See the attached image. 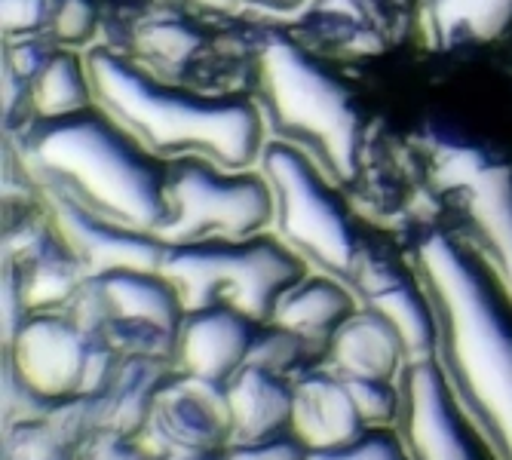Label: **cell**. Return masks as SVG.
Segmentation results:
<instances>
[{"instance_id":"cell-1","label":"cell","mask_w":512,"mask_h":460,"mask_svg":"<svg viewBox=\"0 0 512 460\" xmlns=\"http://www.w3.org/2000/svg\"><path fill=\"white\" fill-rule=\"evenodd\" d=\"M436 316V362L500 460H512V295L488 261L433 221L405 230Z\"/></svg>"},{"instance_id":"cell-2","label":"cell","mask_w":512,"mask_h":460,"mask_svg":"<svg viewBox=\"0 0 512 460\" xmlns=\"http://www.w3.org/2000/svg\"><path fill=\"white\" fill-rule=\"evenodd\" d=\"M16 157L46 191L135 230H154L166 218L169 160L157 157L108 111L34 120L16 145Z\"/></svg>"},{"instance_id":"cell-3","label":"cell","mask_w":512,"mask_h":460,"mask_svg":"<svg viewBox=\"0 0 512 460\" xmlns=\"http://www.w3.org/2000/svg\"><path fill=\"white\" fill-rule=\"evenodd\" d=\"M86 71L96 105L163 160L203 154L224 169H252L264 151V120L255 99L206 96L160 80L138 62L92 46Z\"/></svg>"},{"instance_id":"cell-4","label":"cell","mask_w":512,"mask_h":460,"mask_svg":"<svg viewBox=\"0 0 512 460\" xmlns=\"http://www.w3.org/2000/svg\"><path fill=\"white\" fill-rule=\"evenodd\" d=\"M255 105L264 129L304 151L335 184L359 172L362 117L353 89L319 56L292 40H270L255 56Z\"/></svg>"},{"instance_id":"cell-5","label":"cell","mask_w":512,"mask_h":460,"mask_svg":"<svg viewBox=\"0 0 512 460\" xmlns=\"http://www.w3.org/2000/svg\"><path fill=\"white\" fill-rule=\"evenodd\" d=\"M160 273L175 286L184 310L227 304L255 322H270L276 304L310 273L273 230L243 240L169 243Z\"/></svg>"},{"instance_id":"cell-6","label":"cell","mask_w":512,"mask_h":460,"mask_svg":"<svg viewBox=\"0 0 512 460\" xmlns=\"http://www.w3.org/2000/svg\"><path fill=\"white\" fill-rule=\"evenodd\" d=\"M421 184L427 221L479 252L512 295V157L470 142H433Z\"/></svg>"},{"instance_id":"cell-7","label":"cell","mask_w":512,"mask_h":460,"mask_svg":"<svg viewBox=\"0 0 512 460\" xmlns=\"http://www.w3.org/2000/svg\"><path fill=\"white\" fill-rule=\"evenodd\" d=\"M258 172L273 191V234L301 255L310 270L347 283L368 227L359 221L356 206L341 194V184L304 151L276 138L264 145Z\"/></svg>"},{"instance_id":"cell-8","label":"cell","mask_w":512,"mask_h":460,"mask_svg":"<svg viewBox=\"0 0 512 460\" xmlns=\"http://www.w3.org/2000/svg\"><path fill=\"white\" fill-rule=\"evenodd\" d=\"M273 227V191L255 169H224L203 154L169 160L166 218L157 237L166 243L243 240Z\"/></svg>"},{"instance_id":"cell-9","label":"cell","mask_w":512,"mask_h":460,"mask_svg":"<svg viewBox=\"0 0 512 460\" xmlns=\"http://www.w3.org/2000/svg\"><path fill=\"white\" fill-rule=\"evenodd\" d=\"M65 313L80 326L102 332L120 356L172 362L184 304L160 270L117 267L89 276Z\"/></svg>"},{"instance_id":"cell-10","label":"cell","mask_w":512,"mask_h":460,"mask_svg":"<svg viewBox=\"0 0 512 460\" xmlns=\"http://www.w3.org/2000/svg\"><path fill=\"white\" fill-rule=\"evenodd\" d=\"M10 356L22 378L46 399H71L102 393L120 362V353L105 341L102 332H92L65 313H31L10 347H0Z\"/></svg>"},{"instance_id":"cell-11","label":"cell","mask_w":512,"mask_h":460,"mask_svg":"<svg viewBox=\"0 0 512 460\" xmlns=\"http://www.w3.org/2000/svg\"><path fill=\"white\" fill-rule=\"evenodd\" d=\"M347 286L362 310H371L390 322L408 362L436 356V316L405 243L399 246L387 240L381 227L368 230L362 252L347 276Z\"/></svg>"},{"instance_id":"cell-12","label":"cell","mask_w":512,"mask_h":460,"mask_svg":"<svg viewBox=\"0 0 512 460\" xmlns=\"http://www.w3.org/2000/svg\"><path fill=\"white\" fill-rule=\"evenodd\" d=\"M396 430L411 460H500L454 399L436 356L402 365Z\"/></svg>"},{"instance_id":"cell-13","label":"cell","mask_w":512,"mask_h":460,"mask_svg":"<svg viewBox=\"0 0 512 460\" xmlns=\"http://www.w3.org/2000/svg\"><path fill=\"white\" fill-rule=\"evenodd\" d=\"M142 442L160 454L218 451L230 442V411L224 384L172 372L160 387Z\"/></svg>"},{"instance_id":"cell-14","label":"cell","mask_w":512,"mask_h":460,"mask_svg":"<svg viewBox=\"0 0 512 460\" xmlns=\"http://www.w3.org/2000/svg\"><path fill=\"white\" fill-rule=\"evenodd\" d=\"M46 215L59 230L62 243L80 261L86 276H99L117 267H138V270H160L169 243L157 237L154 230H135L117 224L105 215L89 212L86 206L68 200L59 191L40 188Z\"/></svg>"},{"instance_id":"cell-15","label":"cell","mask_w":512,"mask_h":460,"mask_svg":"<svg viewBox=\"0 0 512 460\" xmlns=\"http://www.w3.org/2000/svg\"><path fill=\"white\" fill-rule=\"evenodd\" d=\"M261 326L264 322H255L227 304L184 310L175 332L172 368L181 375L227 384L230 375L246 365Z\"/></svg>"},{"instance_id":"cell-16","label":"cell","mask_w":512,"mask_h":460,"mask_svg":"<svg viewBox=\"0 0 512 460\" xmlns=\"http://www.w3.org/2000/svg\"><path fill=\"white\" fill-rule=\"evenodd\" d=\"M105 430L102 396L56 399L40 418L4 427V460H80L92 436Z\"/></svg>"},{"instance_id":"cell-17","label":"cell","mask_w":512,"mask_h":460,"mask_svg":"<svg viewBox=\"0 0 512 460\" xmlns=\"http://www.w3.org/2000/svg\"><path fill=\"white\" fill-rule=\"evenodd\" d=\"M292 433L310 448H335L359 436L368 424L344 378L325 362L307 368L292 381Z\"/></svg>"},{"instance_id":"cell-18","label":"cell","mask_w":512,"mask_h":460,"mask_svg":"<svg viewBox=\"0 0 512 460\" xmlns=\"http://www.w3.org/2000/svg\"><path fill=\"white\" fill-rule=\"evenodd\" d=\"M230 411V442H261L292 430V378L270 372L264 365L246 362L224 384Z\"/></svg>"},{"instance_id":"cell-19","label":"cell","mask_w":512,"mask_h":460,"mask_svg":"<svg viewBox=\"0 0 512 460\" xmlns=\"http://www.w3.org/2000/svg\"><path fill=\"white\" fill-rule=\"evenodd\" d=\"M356 310H359V301L344 280L310 270L301 283H295L279 298L270 322L304 338L325 362V350H329L332 338Z\"/></svg>"},{"instance_id":"cell-20","label":"cell","mask_w":512,"mask_h":460,"mask_svg":"<svg viewBox=\"0 0 512 460\" xmlns=\"http://www.w3.org/2000/svg\"><path fill=\"white\" fill-rule=\"evenodd\" d=\"M405 347L387 319L371 310H356L325 350V365L338 375L356 378H378V381H399L405 365Z\"/></svg>"},{"instance_id":"cell-21","label":"cell","mask_w":512,"mask_h":460,"mask_svg":"<svg viewBox=\"0 0 512 460\" xmlns=\"http://www.w3.org/2000/svg\"><path fill=\"white\" fill-rule=\"evenodd\" d=\"M421 19L433 50H467L512 34V0H424Z\"/></svg>"},{"instance_id":"cell-22","label":"cell","mask_w":512,"mask_h":460,"mask_svg":"<svg viewBox=\"0 0 512 460\" xmlns=\"http://www.w3.org/2000/svg\"><path fill=\"white\" fill-rule=\"evenodd\" d=\"M175 372L172 362L151 356H120L102 396L105 430L120 436H142L151 418L154 399L166 378Z\"/></svg>"},{"instance_id":"cell-23","label":"cell","mask_w":512,"mask_h":460,"mask_svg":"<svg viewBox=\"0 0 512 460\" xmlns=\"http://www.w3.org/2000/svg\"><path fill=\"white\" fill-rule=\"evenodd\" d=\"M31 89V123L56 120L96 105V92L86 71V56H77L68 46H53V53L28 80Z\"/></svg>"},{"instance_id":"cell-24","label":"cell","mask_w":512,"mask_h":460,"mask_svg":"<svg viewBox=\"0 0 512 460\" xmlns=\"http://www.w3.org/2000/svg\"><path fill=\"white\" fill-rule=\"evenodd\" d=\"M200 34L184 25L175 16H154L145 19L132 34V50L138 56V65L151 71L160 80H181L188 65L200 53Z\"/></svg>"},{"instance_id":"cell-25","label":"cell","mask_w":512,"mask_h":460,"mask_svg":"<svg viewBox=\"0 0 512 460\" xmlns=\"http://www.w3.org/2000/svg\"><path fill=\"white\" fill-rule=\"evenodd\" d=\"M246 362L264 365V368H270V372L295 381L298 375L307 372V368L319 365L322 356L304 338H298L295 332L276 326V322H264V326L258 329V335H255V344H252Z\"/></svg>"},{"instance_id":"cell-26","label":"cell","mask_w":512,"mask_h":460,"mask_svg":"<svg viewBox=\"0 0 512 460\" xmlns=\"http://www.w3.org/2000/svg\"><path fill=\"white\" fill-rule=\"evenodd\" d=\"M307 460H411L396 424H368L359 436L335 448H316Z\"/></svg>"},{"instance_id":"cell-27","label":"cell","mask_w":512,"mask_h":460,"mask_svg":"<svg viewBox=\"0 0 512 460\" xmlns=\"http://www.w3.org/2000/svg\"><path fill=\"white\" fill-rule=\"evenodd\" d=\"M0 405H4V411H0V421H4V427H13V424L40 418V414L53 405V399L40 396L22 378V372L13 365V359L0 353Z\"/></svg>"},{"instance_id":"cell-28","label":"cell","mask_w":512,"mask_h":460,"mask_svg":"<svg viewBox=\"0 0 512 460\" xmlns=\"http://www.w3.org/2000/svg\"><path fill=\"white\" fill-rule=\"evenodd\" d=\"M62 0H0V28L4 40H31L50 34Z\"/></svg>"},{"instance_id":"cell-29","label":"cell","mask_w":512,"mask_h":460,"mask_svg":"<svg viewBox=\"0 0 512 460\" xmlns=\"http://www.w3.org/2000/svg\"><path fill=\"white\" fill-rule=\"evenodd\" d=\"M341 378L350 387L365 424H396V418H399V381L356 378V375H341Z\"/></svg>"},{"instance_id":"cell-30","label":"cell","mask_w":512,"mask_h":460,"mask_svg":"<svg viewBox=\"0 0 512 460\" xmlns=\"http://www.w3.org/2000/svg\"><path fill=\"white\" fill-rule=\"evenodd\" d=\"M96 31H99V10L92 0H62V7L53 19V28H50V37L59 46L77 50V46H86Z\"/></svg>"},{"instance_id":"cell-31","label":"cell","mask_w":512,"mask_h":460,"mask_svg":"<svg viewBox=\"0 0 512 460\" xmlns=\"http://www.w3.org/2000/svg\"><path fill=\"white\" fill-rule=\"evenodd\" d=\"M0 347H10L19 329L25 326V319L31 316L19 270L10 261H0Z\"/></svg>"},{"instance_id":"cell-32","label":"cell","mask_w":512,"mask_h":460,"mask_svg":"<svg viewBox=\"0 0 512 460\" xmlns=\"http://www.w3.org/2000/svg\"><path fill=\"white\" fill-rule=\"evenodd\" d=\"M307 454H310V448L292 430L279 433L273 439L224 448V460H307Z\"/></svg>"},{"instance_id":"cell-33","label":"cell","mask_w":512,"mask_h":460,"mask_svg":"<svg viewBox=\"0 0 512 460\" xmlns=\"http://www.w3.org/2000/svg\"><path fill=\"white\" fill-rule=\"evenodd\" d=\"M80 460H154V451L142 442V436H120L102 430L83 448Z\"/></svg>"},{"instance_id":"cell-34","label":"cell","mask_w":512,"mask_h":460,"mask_svg":"<svg viewBox=\"0 0 512 460\" xmlns=\"http://www.w3.org/2000/svg\"><path fill=\"white\" fill-rule=\"evenodd\" d=\"M243 4L258 7V10H270V13H295L307 4V0H243Z\"/></svg>"},{"instance_id":"cell-35","label":"cell","mask_w":512,"mask_h":460,"mask_svg":"<svg viewBox=\"0 0 512 460\" xmlns=\"http://www.w3.org/2000/svg\"><path fill=\"white\" fill-rule=\"evenodd\" d=\"M181 4H191V7H200V10H212V13H230V10H237L243 0H181Z\"/></svg>"},{"instance_id":"cell-36","label":"cell","mask_w":512,"mask_h":460,"mask_svg":"<svg viewBox=\"0 0 512 460\" xmlns=\"http://www.w3.org/2000/svg\"><path fill=\"white\" fill-rule=\"evenodd\" d=\"M503 62H506V68L512 71V34L506 37V50H503Z\"/></svg>"}]
</instances>
